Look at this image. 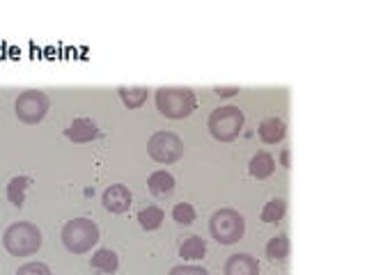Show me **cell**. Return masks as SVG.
Masks as SVG:
<instances>
[{
    "mask_svg": "<svg viewBox=\"0 0 367 275\" xmlns=\"http://www.w3.org/2000/svg\"><path fill=\"white\" fill-rule=\"evenodd\" d=\"M99 241V227L90 218H74L67 220L63 227V243L69 252L83 254L92 250Z\"/></svg>",
    "mask_w": 367,
    "mask_h": 275,
    "instance_id": "2",
    "label": "cell"
},
{
    "mask_svg": "<svg viewBox=\"0 0 367 275\" xmlns=\"http://www.w3.org/2000/svg\"><path fill=\"white\" fill-rule=\"evenodd\" d=\"M65 135L69 138L71 142L83 144V142L94 140V138L99 135V129H97V124L90 120V117H76V120H74L69 126L65 129Z\"/></svg>",
    "mask_w": 367,
    "mask_h": 275,
    "instance_id": "9",
    "label": "cell"
},
{
    "mask_svg": "<svg viewBox=\"0 0 367 275\" xmlns=\"http://www.w3.org/2000/svg\"><path fill=\"white\" fill-rule=\"evenodd\" d=\"M147 151L156 163H175L184 156V142L173 131H156L149 138Z\"/></svg>",
    "mask_w": 367,
    "mask_h": 275,
    "instance_id": "6",
    "label": "cell"
},
{
    "mask_svg": "<svg viewBox=\"0 0 367 275\" xmlns=\"http://www.w3.org/2000/svg\"><path fill=\"white\" fill-rule=\"evenodd\" d=\"M173 220L175 223H179V225H191L193 220H195V209L188 202H179V204H175V209H173Z\"/></svg>",
    "mask_w": 367,
    "mask_h": 275,
    "instance_id": "21",
    "label": "cell"
},
{
    "mask_svg": "<svg viewBox=\"0 0 367 275\" xmlns=\"http://www.w3.org/2000/svg\"><path fill=\"white\" fill-rule=\"evenodd\" d=\"M3 243L5 250L14 257H28V254H35L42 248V232L32 223H14L5 230Z\"/></svg>",
    "mask_w": 367,
    "mask_h": 275,
    "instance_id": "3",
    "label": "cell"
},
{
    "mask_svg": "<svg viewBox=\"0 0 367 275\" xmlns=\"http://www.w3.org/2000/svg\"><path fill=\"white\" fill-rule=\"evenodd\" d=\"M14 113L25 124H37L42 122L46 113H49V96L39 89H25L16 96Z\"/></svg>",
    "mask_w": 367,
    "mask_h": 275,
    "instance_id": "7",
    "label": "cell"
},
{
    "mask_svg": "<svg viewBox=\"0 0 367 275\" xmlns=\"http://www.w3.org/2000/svg\"><path fill=\"white\" fill-rule=\"evenodd\" d=\"M131 190L126 188V186H122V184H113V186H108V188L104 190V197H101V202H104L106 206V211H111V213H124L129 211V206H131Z\"/></svg>",
    "mask_w": 367,
    "mask_h": 275,
    "instance_id": "8",
    "label": "cell"
},
{
    "mask_svg": "<svg viewBox=\"0 0 367 275\" xmlns=\"http://www.w3.org/2000/svg\"><path fill=\"white\" fill-rule=\"evenodd\" d=\"M90 266L94 268V271H99L104 275H113L120 268V259H118V254L111 250V248H101V250H97L92 254Z\"/></svg>",
    "mask_w": 367,
    "mask_h": 275,
    "instance_id": "12",
    "label": "cell"
},
{
    "mask_svg": "<svg viewBox=\"0 0 367 275\" xmlns=\"http://www.w3.org/2000/svg\"><path fill=\"white\" fill-rule=\"evenodd\" d=\"M207 126H209V133L219 142H232L243 131V113L236 106L216 108L214 113L209 115Z\"/></svg>",
    "mask_w": 367,
    "mask_h": 275,
    "instance_id": "4",
    "label": "cell"
},
{
    "mask_svg": "<svg viewBox=\"0 0 367 275\" xmlns=\"http://www.w3.org/2000/svg\"><path fill=\"white\" fill-rule=\"evenodd\" d=\"M30 177H23V175H19L14 177L12 182L8 184V199L14 206H19L21 209L23 202H25V190H28V186H30Z\"/></svg>",
    "mask_w": 367,
    "mask_h": 275,
    "instance_id": "16",
    "label": "cell"
},
{
    "mask_svg": "<svg viewBox=\"0 0 367 275\" xmlns=\"http://www.w3.org/2000/svg\"><path fill=\"white\" fill-rule=\"evenodd\" d=\"M274 170H276V161H274V156L269 154V151H257V154L250 158V163H248V172H250V177H255V179H269L271 175H274Z\"/></svg>",
    "mask_w": 367,
    "mask_h": 275,
    "instance_id": "11",
    "label": "cell"
},
{
    "mask_svg": "<svg viewBox=\"0 0 367 275\" xmlns=\"http://www.w3.org/2000/svg\"><path fill=\"white\" fill-rule=\"evenodd\" d=\"M285 211H287V204H285V199L282 197H274V199H269V202L264 204L262 220H264V223H280L282 216H285Z\"/></svg>",
    "mask_w": 367,
    "mask_h": 275,
    "instance_id": "18",
    "label": "cell"
},
{
    "mask_svg": "<svg viewBox=\"0 0 367 275\" xmlns=\"http://www.w3.org/2000/svg\"><path fill=\"white\" fill-rule=\"evenodd\" d=\"M225 275H260V264L253 254H232L225 261Z\"/></svg>",
    "mask_w": 367,
    "mask_h": 275,
    "instance_id": "10",
    "label": "cell"
},
{
    "mask_svg": "<svg viewBox=\"0 0 367 275\" xmlns=\"http://www.w3.org/2000/svg\"><path fill=\"white\" fill-rule=\"evenodd\" d=\"M118 92L129 108H140L147 101V87H120Z\"/></svg>",
    "mask_w": 367,
    "mask_h": 275,
    "instance_id": "20",
    "label": "cell"
},
{
    "mask_svg": "<svg viewBox=\"0 0 367 275\" xmlns=\"http://www.w3.org/2000/svg\"><path fill=\"white\" fill-rule=\"evenodd\" d=\"M163 209H159V206H145L140 213H138V223L142 230L152 232V230H159L161 223H163Z\"/></svg>",
    "mask_w": 367,
    "mask_h": 275,
    "instance_id": "17",
    "label": "cell"
},
{
    "mask_svg": "<svg viewBox=\"0 0 367 275\" xmlns=\"http://www.w3.org/2000/svg\"><path fill=\"white\" fill-rule=\"evenodd\" d=\"M16 275H53L51 268L42 264V261H30V264H23L16 271Z\"/></svg>",
    "mask_w": 367,
    "mask_h": 275,
    "instance_id": "22",
    "label": "cell"
},
{
    "mask_svg": "<svg viewBox=\"0 0 367 275\" xmlns=\"http://www.w3.org/2000/svg\"><path fill=\"white\" fill-rule=\"evenodd\" d=\"M170 275H209V271H205V268L200 266H175L173 271H170Z\"/></svg>",
    "mask_w": 367,
    "mask_h": 275,
    "instance_id": "23",
    "label": "cell"
},
{
    "mask_svg": "<svg viewBox=\"0 0 367 275\" xmlns=\"http://www.w3.org/2000/svg\"><path fill=\"white\" fill-rule=\"evenodd\" d=\"M280 161H282V165H285V168H287V165H289V151H287V149H285V151H282Z\"/></svg>",
    "mask_w": 367,
    "mask_h": 275,
    "instance_id": "25",
    "label": "cell"
},
{
    "mask_svg": "<svg viewBox=\"0 0 367 275\" xmlns=\"http://www.w3.org/2000/svg\"><path fill=\"white\" fill-rule=\"evenodd\" d=\"M147 186H149V192L156 195V197L170 195V192L175 190V177L170 175V172H166V170H156V172L149 175Z\"/></svg>",
    "mask_w": 367,
    "mask_h": 275,
    "instance_id": "13",
    "label": "cell"
},
{
    "mask_svg": "<svg viewBox=\"0 0 367 275\" xmlns=\"http://www.w3.org/2000/svg\"><path fill=\"white\" fill-rule=\"evenodd\" d=\"M207 252V243L202 236H188L184 243L179 245V257L184 259H191V261H198L205 257Z\"/></svg>",
    "mask_w": 367,
    "mask_h": 275,
    "instance_id": "15",
    "label": "cell"
},
{
    "mask_svg": "<svg viewBox=\"0 0 367 275\" xmlns=\"http://www.w3.org/2000/svg\"><path fill=\"white\" fill-rule=\"evenodd\" d=\"M209 232L221 245H232L246 232V220L234 209H219L209 220Z\"/></svg>",
    "mask_w": 367,
    "mask_h": 275,
    "instance_id": "5",
    "label": "cell"
},
{
    "mask_svg": "<svg viewBox=\"0 0 367 275\" xmlns=\"http://www.w3.org/2000/svg\"><path fill=\"white\" fill-rule=\"evenodd\" d=\"M289 252V241L285 234H278V236H274L267 243V257L274 259V261H282L285 257H287Z\"/></svg>",
    "mask_w": 367,
    "mask_h": 275,
    "instance_id": "19",
    "label": "cell"
},
{
    "mask_svg": "<svg viewBox=\"0 0 367 275\" xmlns=\"http://www.w3.org/2000/svg\"><path fill=\"white\" fill-rule=\"evenodd\" d=\"M257 131H260L262 142L276 144V142H280L285 138V122L278 120V117H267V120L260 124V129H257Z\"/></svg>",
    "mask_w": 367,
    "mask_h": 275,
    "instance_id": "14",
    "label": "cell"
},
{
    "mask_svg": "<svg viewBox=\"0 0 367 275\" xmlns=\"http://www.w3.org/2000/svg\"><path fill=\"white\" fill-rule=\"evenodd\" d=\"M198 106L191 87H161L156 89V108L168 120H184Z\"/></svg>",
    "mask_w": 367,
    "mask_h": 275,
    "instance_id": "1",
    "label": "cell"
},
{
    "mask_svg": "<svg viewBox=\"0 0 367 275\" xmlns=\"http://www.w3.org/2000/svg\"><path fill=\"white\" fill-rule=\"evenodd\" d=\"M214 92L219 96H234L236 92H239V87H236V85L234 87H216Z\"/></svg>",
    "mask_w": 367,
    "mask_h": 275,
    "instance_id": "24",
    "label": "cell"
}]
</instances>
